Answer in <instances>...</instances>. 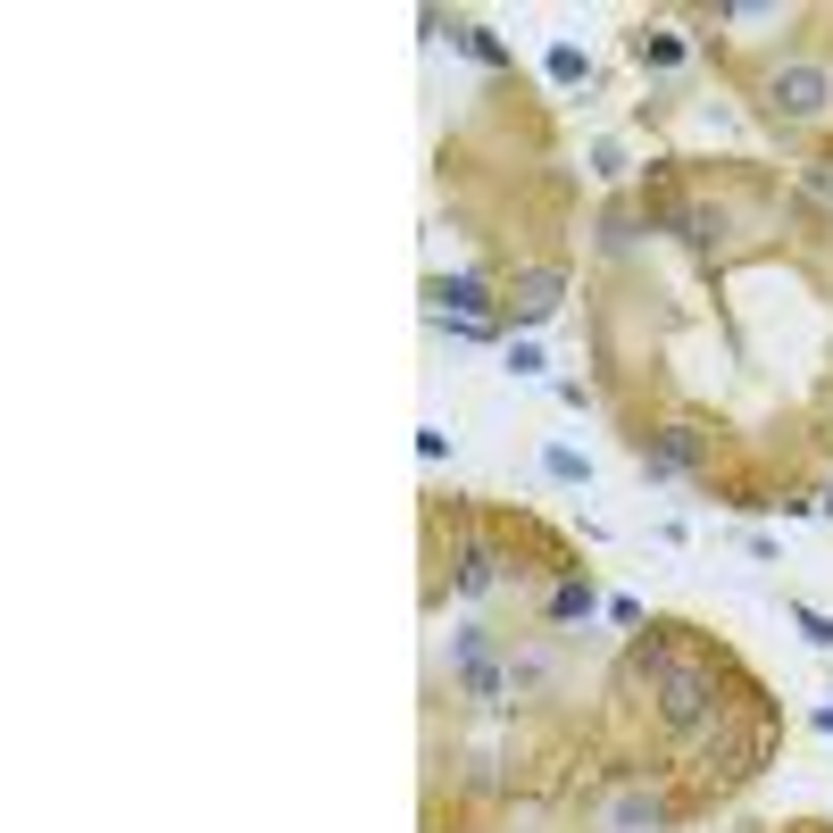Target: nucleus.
<instances>
[{
    "instance_id": "obj_1",
    "label": "nucleus",
    "mask_w": 833,
    "mask_h": 833,
    "mask_svg": "<svg viewBox=\"0 0 833 833\" xmlns=\"http://www.w3.org/2000/svg\"><path fill=\"white\" fill-rule=\"evenodd\" d=\"M650 666H659V716L675 734H691V725L716 709V675L691 666V659H666V650H650Z\"/></svg>"
},
{
    "instance_id": "obj_2",
    "label": "nucleus",
    "mask_w": 833,
    "mask_h": 833,
    "mask_svg": "<svg viewBox=\"0 0 833 833\" xmlns=\"http://www.w3.org/2000/svg\"><path fill=\"white\" fill-rule=\"evenodd\" d=\"M426 301H433V326H451L458 342H492V301H483L476 275H433Z\"/></svg>"
},
{
    "instance_id": "obj_3",
    "label": "nucleus",
    "mask_w": 833,
    "mask_h": 833,
    "mask_svg": "<svg viewBox=\"0 0 833 833\" xmlns=\"http://www.w3.org/2000/svg\"><path fill=\"white\" fill-rule=\"evenodd\" d=\"M451 666H458V684H467V700H500V666H492V634H483V625H467V634H458L451 642Z\"/></svg>"
},
{
    "instance_id": "obj_4",
    "label": "nucleus",
    "mask_w": 833,
    "mask_h": 833,
    "mask_svg": "<svg viewBox=\"0 0 833 833\" xmlns=\"http://www.w3.org/2000/svg\"><path fill=\"white\" fill-rule=\"evenodd\" d=\"M825 93H833L825 68H784L775 75V109H784V118H825Z\"/></svg>"
},
{
    "instance_id": "obj_5",
    "label": "nucleus",
    "mask_w": 833,
    "mask_h": 833,
    "mask_svg": "<svg viewBox=\"0 0 833 833\" xmlns=\"http://www.w3.org/2000/svg\"><path fill=\"white\" fill-rule=\"evenodd\" d=\"M451 584H458L467 600H483V592L500 584V550L483 542V534H458V567H451Z\"/></svg>"
},
{
    "instance_id": "obj_6",
    "label": "nucleus",
    "mask_w": 833,
    "mask_h": 833,
    "mask_svg": "<svg viewBox=\"0 0 833 833\" xmlns=\"http://www.w3.org/2000/svg\"><path fill=\"white\" fill-rule=\"evenodd\" d=\"M642 467H650V476H684V467H700V433H691V426H666L659 442L642 451Z\"/></svg>"
},
{
    "instance_id": "obj_7",
    "label": "nucleus",
    "mask_w": 833,
    "mask_h": 833,
    "mask_svg": "<svg viewBox=\"0 0 833 833\" xmlns=\"http://www.w3.org/2000/svg\"><path fill=\"white\" fill-rule=\"evenodd\" d=\"M559 292H567V275H559V267H534V275L517 284V309L525 317H550V309H559Z\"/></svg>"
},
{
    "instance_id": "obj_8",
    "label": "nucleus",
    "mask_w": 833,
    "mask_h": 833,
    "mask_svg": "<svg viewBox=\"0 0 833 833\" xmlns=\"http://www.w3.org/2000/svg\"><path fill=\"white\" fill-rule=\"evenodd\" d=\"M451 42L467 50V59H483V68H509V42H500L492 25H451Z\"/></svg>"
},
{
    "instance_id": "obj_9",
    "label": "nucleus",
    "mask_w": 833,
    "mask_h": 833,
    "mask_svg": "<svg viewBox=\"0 0 833 833\" xmlns=\"http://www.w3.org/2000/svg\"><path fill=\"white\" fill-rule=\"evenodd\" d=\"M550 617H592V584H559V592H550Z\"/></svg>"
},
{
    "instance_id": "obj_10",
    "label": "nucleus",
    "mask_w": 833,
    "mask_h": 833,
    "mask_svg": "<svg viewBox=\"0 0 833 833\" xmlns=\"http://www.w3.org/2000/svg\"><path fill=\"white\" fill-rule=\"evenodd\" d=\"M550 84H584V50L575 42H550Z\"/></svg>"
},
{
    "instance_id": "obj_11",
    "label": "nucleus",
    "mask_w": 833,
    "mask_h": 833,
    "mask_svg": "<svg viewBox=\"0 0 833 833\" xmlns=\"http://www.w3.org/2000/svg\"><path fill=\"white\" fill-rule=\"evenodd\" d=\"M634 50H642V68H675V59H684V42H675V34H642Z\"/></svg>"
},
{
    "instance_id": "obj_12",
    "label": "nucleus",
    "mask_w": 833,
    "mask_h": 833,
    "mask_svg": "<svg viewBox=\"0 0 833 833\" xmlns=\"http://www.w3.org/2000/svg\"><path fill=\"white\" fill-rule=\"evenodd\" d=\"M650 817H659V800H642V792H634V800H617V817H609V825L634 833V825H650Z\"/></svg>"
},
{
    "instance_id": "obj_13",
    "label": "nucleus",
    "mask_w": 833,
    "mask_h": 833,
    "mask_svg": "<svg viewBox=\"0 0 833 833\" xmlns=\"http://www.w3.org/2000/svg\"><path fill=\"white\" fill-rule=\"evenodd\" d=\"M792 625H800L817 650H833V617H817V609H792Z\"/></svg>"
},
{
    "instance_id": "obj_14",
    "label": "nucleus",
    "mask_w": 833,
    "mask_h": 833,
    "mask_svg": "<svg viewBox=\"0 0 833 833\" xmlns=\"http://www.w3.org/2000/svg\"><path fill=\"white\" fill-rule=\"evenodd\" d=\"M542 467H550V476H559V483H584V458H575V451H567V442H559V451H550V458H542Z\"/></svg>"
},
{
    "instance_id": "obj_15",
    "label": "nucleus",
    "mask_w": 833,
    "mask_h": 833,
    "mask_svg": "<svg viewBox=\"0 0 833 833\" xmlns=\"http://www.w3.org/2000/svg\"><path fill=\"white\" fill-rule=\"evenodd\" d=\"M817 725H825V734H833V700H825V709H817Z\"/></svg>"
},
{
    "instance_id": "obj_16",
    "label": "nucleus",
    "mask_w": 833,
    "mask_h": 833,
    "mask_svg": "<svg viewBox=\"0 0 833 833\" xmlns=\"http://www.w3.org/2000/svg\"><path fill=\"white\" fill-rule=\"evenodd\" d=\"M825 509H833V500H825Z\"/></svg>"
}]
</instances>
